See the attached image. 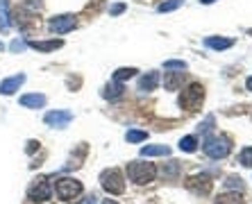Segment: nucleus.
Segmentation results:
<instances>
[{
  "label": "nucleus",
  "mask_w": 252,
  "mask_h": 204,
  "mask_svg": "<svg viewBox=\"0 0 252 204\" xmlns=\"http://www.w3.org/2000/svg\"><path fill=\"white\" fill-rule=\"evenodd\" d=\"M139 70L136 68H118L116 73H114V80L116 82H125V80H129V77H134Z\"/></svg>",
  "instance_id": "obj_22"
},
{
  "label": "nucleus",
  "mask_w": 252,
  "mask_h": 204,
  "mask_svg": "<svg viewBox=\"0 0 252 204\" xmlns=\"http://www.w3.org/2000/svg\"><path fill=\"white\" fill-rule=\"evenodd\" d=\"M187 82V73L184 70H168L164 77V87L166 91H180Z\"/></svg>",
  "instance_id": "obj_11"
},
{
  "label": "nucleus",
  "mask_w": 252,
  "mask_h": 204,
  "mask_svg": "<svg viewBox=\"0 0 252 204\" xmlns=\"http://www.w3.org/2000/svg\"><path fill=\"white\" fill-rule=\"evenodd\" d=\"M2 48H5V46H2V43H0V50H2Z\"/></svg>",
  "instance_id": "obj_33"
},
{
  "label": "nucleus",
  "mask_w": 252,
  "mask_h": 204,
  "mask_svg": "<svg viewBox=\"0 0 252 204\" xmlns=\"http://www.w3.org/2000/svg\"><path fill=\"white\" fill-rule=\"evenodd\" d=\"M80 204H95V198H94V195H89V198H84Z\"/></svg>",
  "instance_id": "obj_29"
},
{
  "label": "nucleus",
  "mask_w": 252,
  "mask_h": 204,
  "mask_svg": "<svg viewBox=\"0 0 252 204\" xmlns=\"http://www.w3.org/2000/svg\"><path fill=\"white\" fill-rule=\"evenodd\" d=\"M159 84V73L157 70H150L139 80V91H155Z\"/></svg>",
  "instance_id": "obj_15"
},
{
  "label": "nucleus",
  "mask_w": 252,
  "mask_h": 204,
  "mask_svg": "<svg viewBox=\"0 0 252 204\" xmlns=\"http://www.w3.org/2000/svg\"><path fill=\"white\" fill-rule=\"evenodd\" d=\"M241 163L246 168H252V147H243L241 150Z\"/></svg>",
  "instance_id": "obj_25"
},
{
  "label": "nucleus",
  "mask_w": 252,
  "mask_h": 204,
  "mask_svg": "<svg viewBox=\"0 0 252 204\" xmlns=\"http://www.w3.org/2000/svg\"><path fill=\"white\" fill-rule=\"evenodd\" d=\"M180 150L182 152H195L198 150V141H195V136H184V139L180 141Z\"/></svg>",
  "instance_id": "obj_21"
},
{
  "label": "nucleus",
  "mask_w": 252,
  "mask_h": 204,
  "mask_svg": "<svg viewBox=\"0 0 252 204\" xmlns=\"http://www.w3.org/2000/svg\"><path fill=\"white\" fill-rule=\"evenodd\" d=\"M205 102V87L198 84V82H191L187 88H184V93L180 95V107L187 111H198Z\"/></svg>",
  "instance_id": "obj_2"
},
{
  "label": "nucleus",
  "mask_w": 252,
  "mask_h": 204,
  "mask_svg": "<svg viewBox=\"0 0 252 204\" xmlns=\"http://www.w3.org/2000/svg\"><path fill=\"white\" fill-rule=\"evenodd\" d=\"M168 146H143L141 147V157H168Z\"/></svg>",
  "instance_id": "obj_16"
},
{
  "label": "nucleus",
  "mask_w": 252,
  "mask_h": 204,
  "mask_svg": "<svg viewBox=\"0 0 252 204\" xmlns=\"http://www.w3.org/2000/svg\"><path fill=\"white\" fill-rule=\"evenodd\" d=\"M232 150V141L227 136H214L205 143V154L211 159H225Z\"/></svg>",
  "instance_id": "obj_4"
},
{
  "label": "nucleus",
  "mask_w": 252,
  "mask_h": 204,
  "mask_svg": "<svg viewBox=\"0 0 252 204\" xmlns=\"http://www.w3.org/2000/svg\"><path fill=\"white\" fill-rule=\"evenodd\" d=\"M211 186H214V181H211L209 175H193L187 179V188L195 195H209Z\"/></svg>",
  "instance_id": "obj_8"
},
{
  "label": "nucleus",
  "mask_w": 252,
  "mask_h": 204,
  "mask_svg": "<svg viewBox=\"0 0 252 204\" xmlns=\"http://www.w3.org/2000/svg\"><path fill=\"white\" fill-rule=\"evenodd\" d=\"M127 177H129V181H134L139 186H146V184L155 181L157 168H155V163H148V161H129L127 163Z\"/></svg>",
  "instance_id": "obj_1"
},
{
  "label": "nucleus",
  "mask_w": 252,
  "mask_h": 204,
  "mask_svg": "<svg viewBox=\"0 0 252 204\" xmlns=\"http://www.w3.org/2000/svg\"><path fill=\"white\" fill-rule=\"evenodd\" d=\"M100 184H102V188H105L109 195H121V193H125V179H123V175H121V170H116V168L102 170Z\"/></svg>",
  "instance_id": "obj_3"
},
{
  "label": "nucleus",
  "mask_w": 252,
  "mask_h": 204,
  "mask_svg": "<svg viewBox=\"0 0 252 204\" xmlns=\"http://www.w3.org/2000/svg\"><path fill=\"white\" fill-rule=\"evenodd\" d=\"M50 195H53V186L46 177L34 179L28 188V200H32V202H46V200H50Z\"/></svg>",
  "instance_id": "obj_5"
},
{
  "label": "nucleus",
  "mask_w": 252,
  "mask_h": 204,
  "mask_svg": "<svg viewBox=\"0 0 252 204\" xmlns=\"http://www.w3.org/2000/svg\"><path fill=\"white\" fill-rule=\"evenodd\" d=\"M225 186H227V188H239V191H243V179H241V177H227Z\"/></svg>",
  "instance_id": "obj_26"
},
{
  "label": "nucleus",
  "mask_w": 252,
  "mask_h": 204,
  "mask_svg": "<svg viewBox=\"0 0 252 204\" xmlns=\"http://www.w3.org/2000/svg\"><path fill=\"white\" fill-rule=\"evenodd\" d=\"M123 12H125V5H123V2H118V5L112 7V16H118V14H123Z\"/></svg>",
  "instance_id": "obj_28"
},
{
  "label": "nucleus",
  "mask_w": 252,
  "mask_h": 204,
  "mask_svg": "<svg viewBox=\"0 0 252 204\" xmlns=\"http://www.w3.org/2000/svg\"><path fill=\"white\" fill-rule=\"evenodd\" d=\"M146 139H148V132H143V129H129L127 134H125L127 143H143Z\"/></svg>",
  "instance_id": "obj_20"
},
{
  "label": "nucleus",
  "mask_w": 252,
  "mask_h": 204,
  "mask_svg": "<svg viewBox=\"0 0 252 204\" xmlns=\"http://www.w3.org/2000/svg\"><path fill=\"white\" fill-rule=\"evenodd\" d=\"M166 70H187V61H180V59H168L164 64Z\"/></svg>",
  "instance_id": "obj_24"
},
{
  "label": "nucleus",
  "mask_w": 252,
  "mask_h": 204,
  "mask_svg": "<svg viewBox=\"0 0 252 204\" xmlns=\"http://www.w3.org/2000/svg\"><path fill=\"white\" fill-rule=\"evenodd\" d=\"M182 2H184V0H168V2H161V5H159V12H161V14H164V12H175Z\"/></svg>",
  "instance_id": "obj_23"
},
{
  "label": "nucleus",
  "mask_w": 252,
  "mask_h": 204,
  "mask_svg": "<svg viewBox=\"0 0 252 204\" xmlns=\"http://www.w3.org/2000/svg\"><path fill=\"white\" fill-rule=\"evenodd\" d=\"M9 28H12V23H9V2H7V0H0V32L7 34Z\"/></svg>",
  "instance_id": "obj_17"
},
{
  "label": "nucleus",
  "mask_w": 252,
  "mask_h": 204,
  "mask_svg": "<svg viewBox=\"0 0 252 204\" xmlns=\"http://www.w3.org/2000/svg\"><path fill=\"white\" fill-rule=\"evenodd\" d=\"M216 204H246V202H243V198H241V193L227 191V193H223V195H218Z\"/></svg>",
  "instance_id": "obj_19"
},
{
  "label": "nucleus",
  "mask_w": 252,
  "mask_h": 204,
  "mask_svg": "<svg viewBox=\"0 0 252 204\" xmlns=\"http://www.w3.org/2000/svg\"><path fill=\"white\" fill-rule=\"evenodd\" d=\"M246 88H248V91H252V77H248V82H246Z\"/></svg>",
  "instance_id": "obj_30"
},
{
  "label": "nucleus",
  "mask_w": 252,
  "mask_h": 204,
  "mask_svg": "<svg viewBox=\"0 0 252 204\" xmlns=\"http://www.w3.org/2000/svg\"><path fill=\"white\" fill-rule=\"evenodd\" d=\"M202 5H211V2H216V0H200Z\"/></svg>",
  "instance_id": "obj_31"
},
{
  "label": "nucleus",
  "mask_w": 252,
  "mask_h": 204,
  "mask_svg": "<svg viewBox=\"0 0 252 204\" xmlns=\"http://www.w3.org/2000/svg\"><path fill=\"white\" fill-rule=\"evenodd\" d=\"M25 48H28V43H25V41H21V39H16L12 43V53H21V50H25Z\"/></svg>",
  "instance_id": "obj_27"
},
{
  "label": "nucleus",
  "mask_w": 252,
  "mask_h": 204,
  "mask_svg": "<svg viewBox=\"0 0 252 204\" xmlns=\"http://www.w3.org/2000/svg\"><path fill=\"white\" fill-rule=\"evenodd\" d=\"M205 46L211 48V50H227V48L234 46V39H225V36H207L205 39Z\"/></svg>",
  "instance_id": "obj_13"
},
{
  "label": "nucleus",
  "mask_w": 252,
  "mask_h": 204,
  "mask_svg": "<svg viewBox=\"0 0 252 204\" xmlns=\"http://www.w3.org/2000/svg\"><path fill=\"white\" fill-rule=\"evenodd\" d=\"M57 195L62 200H75L82 195V184L77 179H73V177H62V179H57Z\"/></svg>",
  "instance_id": "obj_6"
},
{
  "label": "nucleus",
  "mask_w": 252,
  "mask_h": 204,
  "mask_svg": "<svg viewBox=\"0 0 252 204\" xmlns=\"http://www.w3.org/2000/svg\"><path fill=\"white\" fill-rule=\"evenodd\" d=\"M123 91H125L123 84L114 80L112 84H107V87H105V91H102V98H107V100H116V98H121V95H123Z\"/></svg>",
  "instance_id": "obj_18"
},
{
  "label": "nucleus",
  "mask_w": 252,
  "mask_h": 204,
  "mask_svg": "<svg viewBox=\"0 0 252 204\" xmlns=\"http://www.w3.org/2000/svg\"><path fill=\"white\" fill-rule=\"evenodd\" d=\"M75 25H77V21L73 14H62V16L50 18L48 28H50V32H55V34H66V32H73Z\"/></svg>",
  "instance_id": "obj_7"
},
{
  "label": "nucleus",
  "mask_w": 252,
  "mask_h": 204,
  "mask_svg": "<svg viewBox=\"0 0 252 204\" xmlns=\"http://www.w3.org/2000/svg\"><path fill=\"white\" fill-rule=\"evenodd\" d=\"M28 46H30V48H34V50H39V53H53V50H57V48L64 46V41H62V39H50V41H30Z\"/></svg>",
  "instance_id": "obj_12"
},
{
  "label": "nucleus",
  "mask_w": 252,
  "mask_h": 204,
  "mask_svg": "<svg viewBox=\"0 0 252 204\" xmlns=\"http://www.w3.org/2000/svg\"><path fill=\"white\" fill-rule=\"evenodd\" d=\"M25 80H28V77H25L23 73H18V75H14V77H7V80L0 82V93L2 95H14L18 88L25 84Z\"/></svg>",
  "instance_id": "obj_10"
},
{
  "label": "nucleus",
  "mask_w": 252,
  "mask_h": 204,
  "mask_svg": "<svg viewBox=\"0 0 252 204\" xmlns=\"http://www.w3.org/2000/svg\"><path fill=\"white\" fill-rule=\"evenodd\" d=\"M102 204H118V202H114V200H105Z\"/></svg>",
  "instance_id": "obj_32"
},
{
  "label": "nucleus",
  "mask_w": 252,
  "mask_h": 204,
  "mask_svg": "<svg viewBox=\"0 0 252 204\" xmlns=\"http://www.w3.org/2000/svg\"><path fill=\"white\" fill-rule=\"evenodd\" d=\"M46 125L48 127H55V129H64L70 125V120H73V114L70 111H50V114H46Z\"/></svg>",
  "instance_id": "obj_9"
},
{
  "label": "nucleus",
  "mask_w": 252,
  "mask_h": 204,
  "mask_svg": "<svg viewBox=\"0 0 252 204\" xmlns=\"http://www.w3.org/2000/svg\"><path fill=\"white\" fill-rule=\"evenodd\" d=\"M21 105L28 107V109H41V107H46V95H41V93L21 95Z\"/></svg>",
  "instance_id": "obj_14"
}]
</instances>
